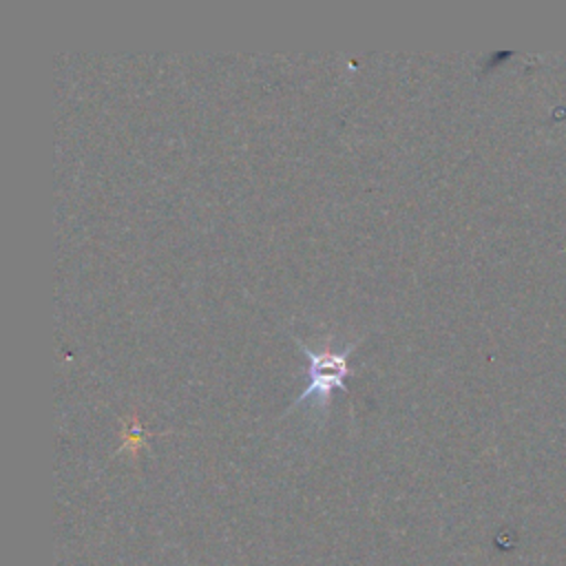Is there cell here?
Listing matches in <instances>:
<instances>
[{"label":"cell","instance_id":"6da1fadb","mask_svg":"<svg viewBox=\"0 0 566 566\" xmlns=\"http://www.w3.org/2000/svg\"><path fill=\"white\" fill-rule=\"evenodd\" d=\"M296 343L301 352L310 358V385L298 394V398L292 402L290 411L296 409L301 402L312 400L314 411L325 413L327 405L332 400L334 389H345V376H347V358L358 345V340H352L343 347H332V336L325 338V343L318 349L307 347L298 336Z\"/></svg>","mask_w":566,"mask_h":566}]
</instances>
